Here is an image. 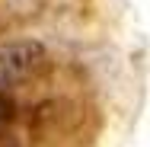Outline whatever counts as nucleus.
<instances>
[{"mask_svg": "<svg viewBox=\"0 0 150 147\" xmlns=\"http://www.w3.org/2000/svg\"><path fill=\"white\" fill-rule=\"evenodd\" d=\"M42 67V48L35 42H6L0 45V89L26 83Z\"/></svg>", "mask_w": 150, "mask_h": 147, "instance_id": "nucleus-1", "label": "nucleus"}, {"mask_svg": "<svg viewBox=\"0 0 150 147\" xmlns=\"http://www.w3.org/2000/svg\"><path fill=\"white\" fill-rule=\"evenodd\" d=\"M6 118H10V102L0 96V121H6Z\"/></svg>", "mask_w": 150, "mask_h": 147, "instance_id": "nucleus-2", "label": "nucleus"}]
</instances>
